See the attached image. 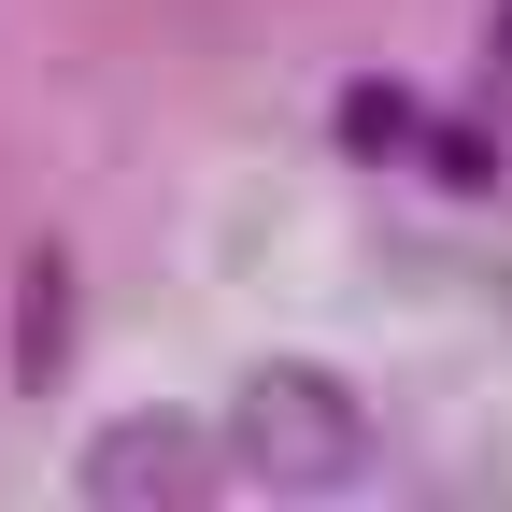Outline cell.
Segmentation results:
<instances>
[{"instance_id": "4", "label": "cell", "mask_w": 512, "mask_h": 512, "mask_svg": "<svg viewBox=\"0 0 512 512\" xmlns=\"http://www.w3.org/2000/svg\"><path fill=\"white\" fill-rule=\"evenodd\" d=\"M413 171L441 185V200H484V185H498V143L456 128V114H427V128H413Z\"/></svg>"}, {"instance_id": "6", "label": "cell", "mask_w": 512, "mask_h": 512, "mask_svg": "<svg viewBox=\"0 0 512 512\" xmlns=\"http://www.w3.org/2000/svg\"><path fill=\"white\" fill-rule=\"evenodd\" d=\"M484 57H498V86H512V0H498V43H484Z\"/></svg>"}, {"instance_id": "5", "label": "cell", "mask_w": 512, "mask_h": 512, "mask_svg": "<svg viewBox=\"0 0 512 512\" xmlns=\"http://www.w3.org/2000/svg\"><path fill=\"white\" fill-rule=\"evenodd\" d=\"M413 128H427V114H413L399 86H356V100H342V143H356V157H413Z\"/></svg>"}, {"instance_id": "2", "label": "cell", "mask_w": 512, "mask_h": 512, "mask_svg": "<svg viewBox=\"0 0 512 512\" xmlns=\"http://www.w3.org/2000/svg\"><path fill=\"white\" fill-rule=\"evenodd\" d=\"M200 484H214V441L185 413H114V427H86V456H72V498H100V512H185Z\"/></svg>"}, {"instance_id": "3", "label": "cell", "mask_w": 512, "mask_h": 512, "mask_svg": "<svg viewBox=\"0 0 512 512\" xmlns=\"http://www.w3.org/2000/svg\"><path fill=\"white\" fill-rule=\"evenodd\" d=\"M57 342H72V256H29L15 271V384L29 399L57 384Z\"/></svg>"}, {"instance_id": "1", "label": "cell", "mask_w": 512, "mask_h": 512, "mask_svg": "<svg viewBox=\"0 0 512 512\" xmlns=\"http://www.w3.org/2000/svg\"><path fill=\"white\" fill-rule=\"evenodd\" d=\"M228 456H242L256 484H285V498L356 484V456H370V399H356L328 356H256L242 399H228Z\"/></svg>"}]
</instances>
